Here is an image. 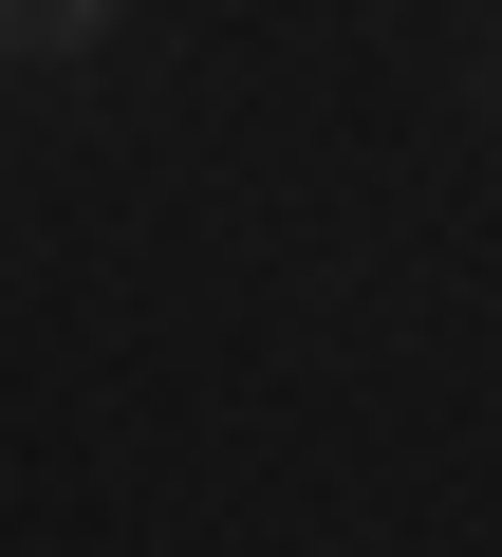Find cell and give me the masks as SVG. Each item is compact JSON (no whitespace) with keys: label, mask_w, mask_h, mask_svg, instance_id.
I'll use <instances>...</instances> for the list:
<instances>
[{"label":"cell","mask_w":502,"mask_h":557,"mask_svg":"<svg viewBox=\"0 0 502 557\" xmlns=\"http://www.w3.org/2000/svg\"><path fill=\"white\" fill-rule=\"evenodd\" d=\"M0 38H20V57H94V38H112V0H0Z\"/></svg>","instance_id":"6da1fadb"}]
</instances>
